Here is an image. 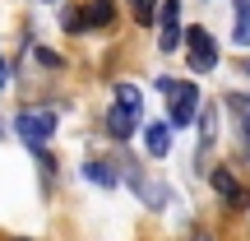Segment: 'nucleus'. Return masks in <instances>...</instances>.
<instances>
[{"mask_svg":"<svg viewBox=\"0 0 250 241\" xmlns=\"http://www.w3.org/2000/svg\"><path fill=\"white\" fill-rule=\"evenodd\" d=\"M83 176H88L93 186H102V190H111V186H116V181H121L111 162H83Z\"/></svg>","mask_w":250,"mask_h":241,"instance_id":"nucleus-10","label":"nucleus"},{"mask_svg":"<svg viewBox=\"0 0 250 241\" xmlns=\"http://www.w3.org/2000/svg\"><path fill=\"white\" fill-rule=\"evenodd\" d=\"M208 181H213V190H218V195H223V204H227V209H246V204H250L246 186H241V181H236V176H232V172H227V167H218V172H213V176H208Z\"/></svg>","mask_w":250,"mask_h":241,"instance_id":"nucleus-6","label":"nucleus"},{"mask_svg":"<svg viewBox=\"0 0 250 241\" xmlns=\"http://www.w3.org/2000/svg\"><path fill=\"white\" fill-rule=\"evenodd\" d=\"M111 19H116V0H93L88 5V23L93 28H107Z\"/></svg>","mask_w":250,"mask_h":241,"instance_id":"nucleus-11","label":"nucleus"},{"mask_svg":"<svg viewBox=\"0 0 250 241\" xmlns=\"http://www.w3.org/2000/svg\"><path fill=\"white\" fill-rule=\"evenodd\" d=\"M162 98L171 102V121L167 125H190L199 111V84H186V79H158Z\"/></svg>","mask_w":250,"mask_h":241,"instance_id":"nucleus-2","label":"nucleus"},{"mask_svg":"<svg viewBox=\"0 0 250 241\" xmlns=\"http://www.w3.org/2000/svg\"><path fill=\"white\" fill-rule=\"evenodd\" d=\"M232 37L236 46H250V0H232Z\"/></svg>","mask_w":250,"mask_h":241,"instance_id":"nucleus-8","label":"nucleus"},{"mask_svg":"<svg viewBox=\"0 0 250 241\" xmlns=\"http://www.w3.org/2000/svg\"><path fill=\"white\" fill-rule=\"evenodd\" d=\"M190 241H208V237H204V232H199V237H190Z\"/></svg>","mask_w":250,"mask_h":241,"instance_id":"nucleus-15","label":"nucleus"},{"mask_svg":"<svg viewBox=\"0 0 250 241\" xmlns=\"http://www.w3.org/2000/svg\"><path fill=\"white\" fill-rule=\"evenodd\" d=\"M227 111H232V130L241 139V153L250 158V98L246 93H227Z\"/></svg>","mask_w":250,"mask_h":241,"instance_id":"nucleus-5","label":"nucleus"},{"mask_svg":"<svg viewBox=\"0 0 250 241\" xmlns=\"http://www.w3.org/2000/svg\"><path fill=\"white\" fill-rule=\"evenodd\" d=\"M14 130H19V139H23V144L42 149V144L56 134V111H46V107H37V111H19Z\"/></svg>","mask_w":250,"mask_h":241,"instance_id":"nucleus-3","label":"nucleus"},{"mask_svg":"<svg viewBox=\"0 0 250 241\" xmlns=\"http://www.w3.org/2000/svg\"><path fill=\"white\" fill-rule=\"evenodd\" d=\"M181 0H162V51H181Z\"/></svg>","mask_w":250,"mask_h":241,"instance_id":"nucleus-7","label":"nucleus"},{"mask_svg":"<svg viewBox=\"0 0 250 241\" xmlns=\"http://www.w3.org/2000/svg\"><path fill=\"white\" fill-rule=\"evenodd\" d=\"M144 139H148V153H153V158H167V149H171V125L153 121L148 130H144Z\"/></svg>","mask_w":250,"mask_h":241,"instance_id":"nucleus-9","label":"nucleus"},{"mask_svg":"<svg viewBox=\"0 0 250 241\" xmlns=\"http://www.w3.org/2000/svg\"><path fill=\"white\" fill-rule=\"evenodd\" d=\"M61 23L70 28V33H83V28H88V14H79V9L70 5V9H65V14H61Z\"/></svg>","mask_w":250,"mask_h":241,"instance_id":"nucleus-12","label":"nucleus"},{"mask_svg":"<svg viewBox=\"0 0 250 241\" xmlns=\"http://www.w3.org/2000/svg\"><path fill=\"white\" fill-rule=\"evenodd\" d=\"M181 42H186V61H190V70H195V74H208L218 65V42L204 33V28H190Z\"/></svg>","mask_w":250,"mask_h":241,"instance_id":"nucleus-4","label":"nucleus"},{"mask_svg":"<svg viewBox=\"0 0 250 241\" xmlns=\"http://www.w3.org/2000/svg\"><path fill=\"white\" fill-rule=\"evenodd\" d=\"M9 84V65H5V56H0V88Z\"/></svg>","mask_w":250,"mask_h":241,"instance_id":"nucleus-14","label":"nucleus"},{"mask_svg":"<svg viewBox=\"0 0 250 241\" xmlns=\"http://www.w3.org/2000/svg\"><path fill=\"white\" fill-rule=\"evenodd\" d=\"M130 9H134V19H139V23H153V9H158V0H130Z\"/></svg>","mask_w":250,"mask_h":241,"instance_id":"nucleus-13","label":"nucleus"},{"mask_svg":"<svg viewBox=\"0 0 250 241\" xmlns=\"http://www.w3.org/2000/svg\"><path fill=\"white\" fill-rule=\"evenodd\" d=\"M139 116H144V98L134 84H116V107L107 111V134L111 139H130L139 130Z\"/></svg>","mask_w":250,"mask_h":241,"instance_id":"nucleus-1","label":"nucleus"}]
</instances>
